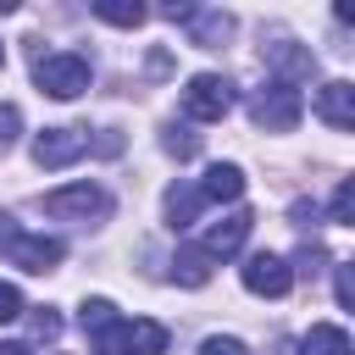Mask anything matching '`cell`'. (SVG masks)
Returning a JSON list of instances; mask_svg holds the SVG:
<instances>
[{
  "label": "cell",
  "instance_id": "15",
  "mask_svg": "<svg viewBox=\"0 0 355 355\" xmlns=\"http://www.w3.org/2000/svg\"><path fill=\"white\" fill-rule=\"evenodd\" d=\"M183 22L194 28V44H222V39L233 33V17H227V11H189Z\"/></svg>",
  "mask_w": 355,
  "mask_h": 355
},
{
  "label": "cell",
  "instance_id": "19",
  "mask_svg": "<svg viewBox=\"0 0 355 355\" xmlns=\"http://www.w3.org/2000/svg\"><path fill=\"white\" fill-rule=\"evenodd\" d=\"M161 150H166V155H178V161H189V155L200 150V133H194V128H178V122H172V128L161 133Z\"/></svg>",
  "mask_w": 355,
  "mask_h": 355
},
{
  "label": "cell",
  "instance_id": "26",
  "mask_svg": "<svg viewBox=\"0 0 355 355\" xmlns=\"http://www.w3.org/2000/svg\"><path fill=\"white\" fill-rule=\"evenodd\" d=\"M17 239H22V233H17V216H6V211H0V250L11 255V244H17Z\"/></svg>",
  "mask_w": 355,
  "mask_h": 355
},
{
  "label": "cell",
  "instance_id": "8",
  "mask_svg": "<svg viewBox=\"0 0 355 355\" xmlns=\"http://www.w3.org/2000/svg\"><path fill=\"white\" fill-rule=\"evenodd\" d=\"M61 255H67V244L50 239V233H22V239L11 244V261H17L22 272H55Z\"/></svg>",
  "mask_w": 355,
  "mask_h": 355
},
{
  "label": "cell",
  "instance_id": "7",
  "mask_svg": "<svg viewBox=\"0 0 355 355\" xmlns=\"http://www.w3.org/2000/svg\"><path fill=\"white\" fill-rule=\"evenodd\" d=\"M83 150H89V139H83L78 128H44V133L33 139V161H39V166H72Z\"/></svg>",
  "mask_w": 355,
  "mask_h": 355
},
{
  "label": "cell",
  "instance_id": "13",
  "mask_svg": "<svg viewBox=\"0 0 355 355\" xmlns=\"http://www.w3.org/2000/svg\"><path fill=\"white\" fill-rule=\"evenodd\" d=\"M172 277H178L183 288H205V283H211V255H205L200 244H183V250L172 255Z\"/></svg>",
  "mask_w": 355,
  "mask_h": 355
},
{
  "label": "cell",
  "instance_id": "9",
  "mask_svg": "<svg viewBox=\"0 0 355 355\" xmlns=\"http://www.w3.org/2000/svg\"><path fill=\"white\" fill-rule=\"evenodd\" d=\"M316 116L327 122V128H355V83H344V78H333V83H322L316 89Z\"/></svg>",
  "mask_w": 355,
  "mask_h": 355
},
{
  "label": "cell",
  "instance_id": "5",
  "mask_svg": "<svg viewBox=\"0 0 355 355\" xmlns=\"http://www.w3.org/2000/svg\"><path fill=\"white\" fill-rule=\"evenodd\" d=\"M183 111H189V122H222L233 111V83L216 72H194L183 83Z\"/></svg>",
  "mask_w": 355,
  "mask_h": 355
},
{
  "label": "cell",
  "instance_id": "29",
  "mask_svg": "<svg viewBox=\"0 0 355 355\" xmlns=\"http://www.w3.org/2000/svg\"><path fill=\"white\" fill-rule=\"evenodd\" d=\"M6 11H17V0H0V17H6Z\"/></svg>",
  "mask_w": 355,
  "mask_h": 355
},
{
  "label": "cell",
  "instance_id": "17",
  "mask_svg": "<svg viewBox=\"0 0 355 355\" xmlns=\"http://www.w3.org/2000/svg\"><path fill=\"white\" fill-rule=\"evenodd\" d=\"M266 61L277 67V72H288V78H311V50H294V44H272L266 50ZM283 78V83H288Z\"/></svg>",
  "mask_w": 355,
  "mask_h": 355
},
{
  "label": "cell",
  "instance_id": "30",
  "mask_svg": "<svg viewBox=\"0 0 355 355\" xmlns=\"http://www.w3.org/2000/svg\"><path fill=\"white\" fill-rule=\"evenodd\" d=\"M0 67H6V44H0Z\"/></svg>",
  "mask_w": 355,
  "mask_h": 355
},
{
  "label": "cell",
  "instance_id": "12",
  "mask_svg": "<svg viewBox=\"0 0 355 355\" xmlns=\"http://www.w3.org/2000/svg\"><path fill=\"white\" fill-rule=\"evenodd\" d=\"M200 189H189V183H172L166 189V227L172 233H183V227H194V216H200Z\"/></svg>",
  "mask_w": 355,
  "mask_h": 355
},
{
  "label": "cell",
  "instance_id": "20",
  "mask_svg": "<svg viewBox=\"0 0 355 355\" xmlns=\"http://www.w3.org/2000/svg\"><path fill=\"white\" fill-rule=\"evenodd\" d=\"M22 311H28V305H22V288H17V283H0V327L17 322Z\"/></svg>",
  "mask_w": 355,
  "mask_h": 355
},
{
  "label": "cell",
  "instance_id": "4",
  "mask_svg": "<svg viewBox=\"0 0 355 355\" xmlns=\"http://www.w3.org/2000/svg\"><path fill=\"white\" fill-rule=\"evenodd\" d=\"M300 111H305V100H300V89L283 83V78H272V83L250 100V116H255V128H266V133H288V128L300 122Z\"/></svg>",
  "mask_w": 355,
  "mask_h": 355
},
{
  "label": "cell",
  "instance_id": "14",
  "mask_svg": "<svg viewBox=\"0 0 355 355\" xmlns=\"http://www.w3.org/2000/svg\"><path fill=\"white\" fill-rule=\"evenodd\" d=\"M300 355H349V333L338 322H316L305 338H300Z\"/></svg>",
  "mask_w": 355,
  "mask_h": 355
},
{
  "label": "cell",
  "instance_id": "1",
  "mask_svg": "<svg viewBox=\"0 0 355 355\" xmlns=\"http://www.w3.org/2000/svg\"><path fill=\"white\" fill-rule=\"evenodd\" d=\"M94 344H100V355H166V327L150 316H133V322L116 316Z\"/></svg>",
  "mask_w": 355,
  "mask_h": 355
},
{
  "label": "cell",
  "instance_id": "16",
  "mask_svg": "<svg viewBox=\"0 0 355 355\" xmlns=\"http://www.w3.org/2000/svg\"><path fill=\"white\" fill-rule=\"evenodd\" d=\"M94 17H100V22H111V28H139L150 11H144L139 0H94Z\"/></svg>",
  "mask_w": 355,
  "mask_h": 355
},
{
  "label": "cell",
  "instance_id": "28",
  "mask_svg": "<svg viewBox=\"0 0 355 355\" xmlns=\"http://www.w3.org/2000/svg\"><path fill=\"white\" fill-rule=\"evenodd\" d=\"M0 355H28V344H0Z\"/></svg>",
  "mask_w": 355,
  "mask_h": 355
},
{
  "label": "cell",
  "instance_id": "18",
  "mask_svg": "<svg viewBox=\"0 0 355 355\" xmlns=\"http://www.w3.org/2000/svg\"><path fill=\"white\" fill-rule=\"evenodd\" d=\"M78 322H83V333H89V338H100V333L116 322V305H111V300H83Z\"/></svg>",
  "mask_w": 355,
  "mask_h": 355
},
{
  "label": "cell",
  "instance_id": "22",
  "mask_svg": "<svg viewBox=\"0 0 355 355\" xmlns=\"http://www.w3.org/2000/svg\"><path fill=\"white\" fill-rule=\"evenodd\" d=\"M17 133H22V116H17V105H0V155L17 144Z\"/></svg>",
  "mask_w": 355,
  "mask_h": 355
},
{
  "label": "cell",
  "instance_id": "2",
  "mask_svg": "<svg viewBox=\"0 0 355 355\" xmlns=\"http://www.w3.org/2000/svg\"><path fill=\"white\" fill-rule=\"evenodd\" d=\"M33 83H39L50 100H78V94L89 89V61L72 55V50L39 55V61H33Z\"/></svg>",
  "mask_w": 355,
  "mask_h": 355
},
{
  "label": "cell",
  "instance_id": "25",
  "mask_svg": "<svg viewBox=\"0 0 355 355\" xmlns=\"http://www.w3.org/2000/svg\"><path fill=\"white\" fill-rule=\"evenodd\" d=\"M338 305H344V311L355 305V277H349V266H338Z\"/></svg>",
  "mask_w": 355,
  "mask_h": 355
},
{
  "label": "cell",
  "instance_id": "23",
  "mask_svg": "<svg viewBox=\"0 0 355 355\" xmlns=\"http://www.w3.org/2000/svg\"><path fill=\"white\" fill-rule=\"evenodd\" d=\"M200 355H250V349H244L239 338H222V333H211V338L200 344Z\"/></svg>",
  "mask_w": 355,
  "mask_h": 355
},
{
  "label": "cell",
  "instance_id": "3",
  "mask_svg": "<svg viewBox=\"0 0 355 355\" xmlns=\"http://www.w3.org/2000/svg\"><path fill=\"white\" fill-rule=\"evenodd\" d=\"M111 211V194L100 189V183H61V189H50L44 194V216H55V222H89V216H105Z\"/></svg>",
  "mask_w": 355,
  "mask_h": 355
},
{
  "label": "cell",
  "instance_id": "10",
  "mask_svg": "<svg viewBox=\"0 0 355 355\" xmlns=\"http://www.w3.org/2000/svg\"><path fill=\"white\" fill-rule=\"evenodd\" d=\"M250 222H255L250 211H227V216H222V222H216V227L205 233V244H200V250H205L211 261H222V255H233V250L244 244V233H250Z\"/></svg>",
  "mask_w": 355,
  "mask_h": 355
},
{
  "label": "cell",
  "instance_id": "21",
  "mask_svg": "<svg viewBox=\"0 0 355 355\" xmlns=\"http://www.w3.org/2000/svg\"><path fill=\"white\" fill-rule=\"evenodd\" d=\"M349 216H355V183H338V194H333V222L349 227Z\"/></svg>",
  "mask_w": 355,
  "mask_h": 355
},
{
  "label": "cell",
  "instance_id": "6",
  "mask_svg": "<svg viewBox=\"0 0 355 355\" xmlns=\"http://www.w3.org/2000/svg\"><path fill=\"white\" fill-rule=\"evenodd\" d=\"M239 277H244V288L261 294V300H283V294L294 288V266H288L283 255H272V250L250 255V261L239 266Z\"/></svg>",
  "mask_w": 355,
  "mask_h": 355
},
{
  "label": "cell",
  "instance_id": "27",
  "mask_svg": "<svg viewBox=\"0 0 355 355\" xmlns=\"http://www.w3.org/2000/svg\"><path fill=\"white\" fill-rule=\"evenodd\" d=\"M94 150H100V155H116V150H122V133H116V128H105V133L94 139Z\"/></svg>",
  "mask_w": 355,
  "mask_h": 355
},
{
  "label": "cell",
  "instance_id": "24",
  "mask_svg": "<svg viewBox=\"0 0 355 355\" xmlns=\"http://www.w3.org/2000/svg\"><path fill=\"white\" fill-rule=\"evenodd\" d=\"M33 333H39V338H55V333H61V316H55V311L44 305V311L33 316Z\"/></svg>",
  "mask_w": 355,
  "mask_h": 355
},
{
  "label": "cell",
  "instance_id": "11",
  "mask_svg": "<svg viewBox=\"0 0 355 355\" xmlns=\"http://www.w3.org/2000/svg\"><path fill=\"white\" fill-rule=\"evenodd\" d=\"M239 194H244V172L233 161H216L205 172V183H200V200H216V205H233Z\"/></svg>",
  "mask_w": 355,
  "mask_h": 355
}]
</instances>
